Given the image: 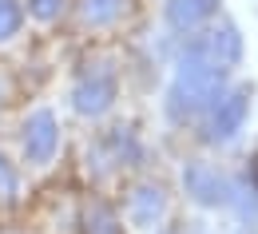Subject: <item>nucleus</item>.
I'll list each match as a JSON object with an SVG mask.
<instances>
[{
	"label": "nucleus",
	"instance_id": "obj_9",
	"mask_svg": "<svg viewBox=\"0 0 258 234\" xmlns=\"http://www.w3.org/2000/svg\"><path fill=\"white\" fill-rule=\"evenodd\" d=\"M88 222H92L88 234H119V226H115V218H111L107 206H96V218H88Z\"/></svg>",
	"mask_w": 258,
	"mask_h": 234
},
{
	"label": "nucleus",
	"instance_id": "obj_6",
	"mask_svg": "<svg viewBox=\"0 0 258 234\" xmlns=\"http://www.w3.org/2000/svg\"><path fill=\"white\" fill-rule=\"evenodd\" d=\"M215 4H219V0H171L167 16H171V24H175V28L191 32V28H199L203 20H211V16H215Z\"/></svg>",
	"mask_w": 258,
	"mask_h": 234
},
{
	"label": "nucleus",
	"instance_id": "obj_12",
	"mask_svg": "<svg viewBox=\"0 0 258 234\" xmlns=\"http://www.w3.org/2000/svg\"><path fill=\"white\" fill-rule=\"evenodd\" d=\"M250 183H254V191H258V155H254V163H250Z\"/></svg>",
	"mask_w": 258,
	"mask_h": 234
},
{
	"label": "nucleus",
	"instance_id": "obj_1",
	"mask_svg": "<svg viewBox=\"0 0 258 234\" xmlns=\"http://www.w3.org/2000/svg\"><path fill=\"white\" fill-rule=\"evenodd\" d=\"M183 187H187V195L199 199L203 206L230 202V187H226V179L211 167V163H191V167L183 171Z\"/></svg>",
	"mask_w": 258,
	"mask_h": 234
},
{
	"label": "nucleus",
	"instance_id": "obj_3",
	"mask_svg": "<svg viewBox=\"0 0 258 234\" xmlns=\"http://www.w3.org/2000/svg\"><path fill=\"white\" fill-rule=\"evenodd\" d=\"M115 96V80L111 75H96V80H84L80 88H76V107L84 111V115H99L107 103Z\"/></svg>",
	"mask_w": 258,
	"mask_h": 234
},
{
	"label": "nucleus",
	"instance_id": "obj_11",
	"mask_svg": "<svg viewBox=\"0 0 258 234\" xmlns=\"http://www.w3.org/2000/svg\"><path fill=\"white\" fill-rule=\"evenodd\" d=\"M16 187V179H12V171L4 167V159H0V191H12Z\"/></svg>",
	"mask_w": 258,
	"mask_h": 234
},
{
	"label": "nucleus",
	"instance_id": "obj_5",
	"mask_svg": "<svg viewBox=\"0 0 258 234\" xmlns=\"http://www.w3.org/2000/svg\"><path fill=\"white\" fill-rule=\"evenodd\" d=\"M242 119H246V92H234V96L219 100V111H215L211 135H215V139H230V135L242 127Z\"/></svg>",
	"mask_w": 258,
	"mask_h": 234
},
{
	"label": "nucleus",
	"instance_id": "obj_10",
	"mask_svg": "<svg viewBox=\"0 0 258 234\" xmlns=\"http://www.w3.org/2000/svg\"><path fill=\"white\" fill-rule=\"evenodd\" d=\"M60 8H64V0H28V12H32V16H40V20L60 16Z\"/></svg>",
	"mask_w": 258,
	"mask_h": 234
},
{
	"label": "nucleus",
	"instance_id": "obj_4",
	"mask_svg": "<svg viewBox=\"0 0 258 234\" xmlns=\"http://www.w3.org/2000/svg\"><path fill=\"white\" fill-rule=\"evenodd\" d=\"M163 214V191L159 187H135L127 199V218L135 226H151Z\"/></svg>",
	"mask_w": 258,
	"mask_h": 234
},
{
	"label": "nucleus",
	"instance_id": "obj_2",
	"mask_svg": "<svg viewBox=\"0 0 258 234\" xmlns=\"http://www.w3.org/2000/svg\"><path fill=\"white\" fill-rule=\"evenodd\" d=\"M56 119H52V111H36L32 119H28V127H24V155L32 159V163H48L52 159V151H56Z\"/></svg>",
	"mask_w": 258,
	"mask_h": 234
},
{
	"label": "nucleus",
	"instance_id": "obj_7",
	"mask_svg": "<svg viewBox=\"0 0 258 234\" xmlns=\"http://www.w3.org/2000/svg\"><path fill=\"white\" fill-rule=\"evenodd\" d=\"M123 8H127V0H84V20L103 28V24H115L123 16Z\"/></svg>",
	"mask_w": 258,
	"mask_h": 234
},
{
	"label": "nucleus",
	"instance_id": "obj_8",
	"mask_svg": "<svg viewBox=\"0 0 258 234\" xmlns=\"http://www.w3.org/2000/svg\"><path fill=\"white\" fill-rule=\"evenodd\" d=\"M20 20H24V8H20V0H0V40L16 36Z\"/></svg>",
	"mask_w": 258,
	"mask_h": 234
}]
</instances>
